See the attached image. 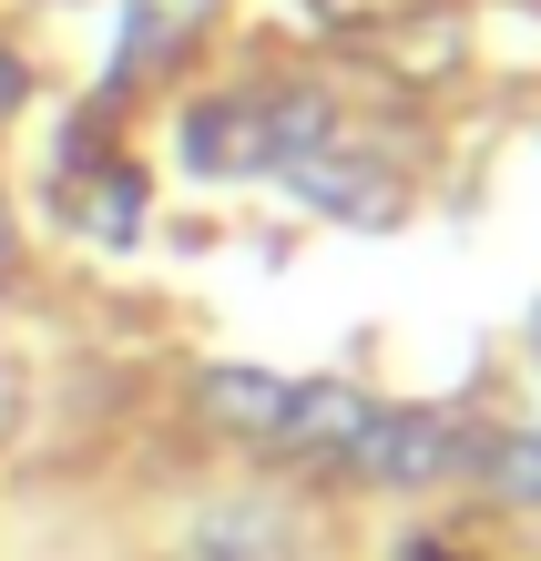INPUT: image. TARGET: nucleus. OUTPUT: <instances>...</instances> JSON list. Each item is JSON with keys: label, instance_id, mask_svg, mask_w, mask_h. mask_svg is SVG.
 Listing matches in <instances>:
<instances>
[{"label": "nucleus", "instance_id": "obj_1", "mask_svg": "<svg viewBox=\"0 0 541 561\" xmlns=\"http://www.w3.org/2000/svg\"><path fill=\"white\" fill-rule=\"evenodd\" d=\"M184 153L205 174H256V163H307L327 153V103L317 92H266V103H205L184 123Z\"/></svg>", "mask_w": 541, "mask_h": 561}, {"label": "nucleus", "instance_id": "obj_2", "mask_svg": "<svg viewBox=\"0 0 541 561\" xmlns=\"http://www.w3.org/2000/svg\"><path fill=\"white\" fill-rule=\"evenodd\" d=\"M450 459H460V428H450V419H429V409H368L348 470L388 480V490H419V480L450 470Z\"/></svg>", "mask_w": 541, "mask_h": 561}, {"label": "nucleus", "instance_id": "obj_3", "mask_svg": "<svg viewBox=\"0 0 541 561\" xmlns=\"http://www.w3.org/2000/svg\"><path fill=\"white\" fill-rule=\"evenodd\" d=\"M296 194L337 225H398V174L388 163H348V153H307L296 163Z\"/></svg>", "mask_w": 541, "mask_h": 561}, {"label": "nucleus", "instance_id": "obj_4", "mask_svg": "<svg viewBox=\"0 0 541 561\" xmlns=\"http://www.w3.org/2000/svg\"><path fill=\"white\" fill-rule=\"evenodd\" d=\"M205 409L235 428V439H266V449H277V439H286L296 388H286V378H266V368H205Z\"/></svg>", "mask_w": 541, "mask_h": 561}, {"label": "nucleus", "instance_id": "obj_5", "mask_svg": "<svg viewBox=\"0 0 541 561\" xmlns=\"http://www.w3.org/2000/svg\"><path fill=\"white\" fill-rule=\"evenodd\" d=\"M194 551L205 561H286L296 531H286V511H266V501H225L194 520Z\"/></svg>", "mask_w": 541, "mask_h": 561}, {"label": "nucleus", "instance_id": "obj_6", "mask_svg": "<svg viewBox=\"0 0 541 561\" xmlns=\"http://www.w3.org/2000/svg\"><path fill=\"white\" fill-rule=\"evenodd\" d=\"M358 428H368V399H358V388H296V409H286V439H277V449L348 459V449H358Z\"/></svg>", "mask_w": 541, "mask_h": 561}, {"label": "nucleus", "instance_id": "obj_7", "mask_svg": "<svg viewBox=\"0 0 541 561\" xmlns=\"http://www.w3.org/2000/svg\"><path fill=\"white\" fill-rule=\"evenodd\" d=\"M460 459L500 490V501H541V439H531V428H470Z\"/></svg>", "mask_w": 541, "mask_h": 561}, {"label": "nucleus", "instance_id": "obj_8", "mask_svg": "<svg viewBox=\"0 0 541 561\" xmlns=\"http://www.w3.org/2000/svg\"><path fill=\"white\" fill-rule=\"evenodd\" d=\"M92 236H133V225H144V174H133V163H113L103 184H92Z\"/></svg>", "mask_w": 541, "mask_h": 561}, {"label": "nucleus", "instance_id": "obj_9", "mask_svg": "<svg viewBox=\"0 0 541 561\" xmlns=\"http://www.w3.org/2000/svg\"><path fill=\"white\" fill-rule=\"evenodd\" d=\"M174 42H184V31L164 21V11H133V21H123V72H154V61H174Z\"/></svg>", "mask_w": 541, "mask_h": 561}, {"label": "nucleus", "instance_id": "obj_10", "mask_svg": "<svg viewBox=\"0 0 541 561\" xmlns=\"http://www.w3.org/2000/svg\"><path fill=\"white\" fill-rule=\"evenodd\" d=\"M144 11H154V0H144ZM164 21H174V31H184V21H205V0H164Z\"/></svg>", "mask_w": 541, "mask_h": 561}, {"label": "nucleus", "instance_id": "obj_11", "mask_svg": "<svg viewBox=\"0 0 541 561\" xmlns=\"http://www.w3.org/2000/svg\"><path fill=\"white\" fill-rule=\"evenodd\" d=\"M21 103V61H0V113H11Z\"/></svg>", "mask_w": 541, "mask_h": 561}, {"label": "nucleus", "instance_id": "obj_12", "mask_svg": "<svg viewBox=\"0 0 541 561\" xmlns=\"http://www.w3.org/2000/svg\"><path fill=\"white\" fill-rule=\"evenodd\" d=\"M0 419H11V357H0Z\"/></svg>", "mask_w": 541, "mask_h": 561}]
</instances>
